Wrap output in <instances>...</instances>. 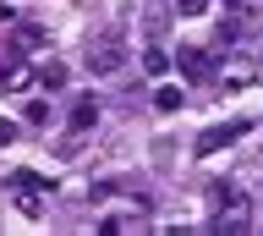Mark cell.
Masks as SVG:
<instances>
[{
	"instance_id": "cell-9",
	"label": "cell",
	"mask_w": 263,
	"mask_h": 236,
	"mask_svg": "<svg viewBox=\"0 0 263 236\" xmlns=\"http://www.w3.org/2000/svg\"><path fill=\"white\" fill-rule=\"evenodd\" d=\"M33 83H39V88H66V66H61V61H44V66L33 71Z\"/></svg>"
},
{
	"instance_id": "cell-1",
	"label": "cell",
	"mask_w": 263,
	"mask_h": 236,
	"mask_svg": "<svg viewBox=\"0 0 263 236\" xmlns=\"http://www.w3.org/2000/svg\"><path fill=\"white\" fill-rule=\"evenodd\" d=\"M209 203H214V225L209 231H219V236L252 231V198H247L241 187H209Z\"/></svg>"
},
{
	"instance_id": "cell-5",
	"label": "cell",
	"mask_w": 263,
	"mask_h": 236,
	"mask_svg": "<svg viewBox=\"0 0 263 236\" xmlns=\"http://www.w3.org/2000/svg\"><path fill=\"white\" fill-rule=\"evenodd\" d=\"M181 71H186V77H197V83H203V77H214V55L203 50V44H181Z\"/></svg>"
},
{
	"instance_id": "cell-15",
	"label": "cell",
	"mask_w": 263,
	"mask_h": 236,
	"mask_svg": "<svg viewBox=\"0 0 263 236\" xmlns=\"http://www.w3.org/2000/svg\"><path fill=\"white\" fill-rule=\"evenodd\" d=\"M16 143V121H0V149H11Z\"/></svg>"
},
{
	"instance_id": "cell-10",
	"label": "cell",
	"mask_w": 263,
	"mask_h": 236,
	"mask_svg": "<svg viewBox=\"0 0 263 236\" xmlns=\"http://www.w3.org/2000/svg\"><path fill=\"white\" fill-rule=\"evenodd\" d=\"M33 50H44V28H16V55H33Z\"/></svg>"
},
{
	"instance_id": "cell-3",
	"label": "cell",
	"mask_w": 263,
	"mask_h": 236,
	"mask_svg": "<svg viewBox=\"0 0 263 236\" xmlns=\"http://www.w3.org/2000/svg\"><path fill=\"white\" fill-rule=\"evenodd\" d=\"M126 66V50H121V39H99L93 50H88V71L93 77H110V71Z\"/></svg>"
},
{
	"instance_id": "cell-13",
	"label": "cell",
	"mask_w": 263,
	"mask_h": 236,
	"mask_svg": "<svg viewBox=\"0 0 263 236\" xmlns=\"http://www.w3.org/2000/svg\"><path fill=\"white\" fill-rule=\"evenodd\" d=\"M209 6H214V0H176V11H181V17H203Z\"/></svg>"
},
{
	"instance_id": "cell-4",
	"label": "cell",
	"mask_w": 263,
	"mask_h": 236,
	"mask_svg": "<svg viewBox=\"0 0 263 236\" xmlns=\"http://www.w3.org/2000/svg\"><path fill=\"white\" fill-rule=\"evenodd\" d=\"M247 132V121H225V126H209V132L197 137V154H203V159H209V154H219V149H230V143H236V137Z\"/></svg>"
},
{
	"instance_id": "cell-2",
	"label": "cell",
	"mask_w": 263,
	"mask_h": 236,
	"mask_svg": "<svg viewBox=\"0 0 263 236\" xmlns=\"http://www.w3.org/2000/svg\"><path fill=\"white\" fill-rule=\"evenodd\" d=\"M6 187H11V203L22 209V214H44V192H49V181L39 176V170H16Z\"/></svg>"
},
{
	"instance_id": "cell-12",
	"label": "cell",
	"mask_w": 263,
	"mask_h": 236,
	"mask_svg": "<svg viewBox=\"0 0 263 236\" xmlns=\"http://www.w3.org/2000/svg\"><path fill=\"white\" fill-rule=\"evenodd\" d=\"M22 121H28V126H44V121H49V104H44V99H28Z\"/></svg>"
},
{
	"instance_id": "cell-8",
	"label": "cell",
	"mask_w": 263,
	"mask_h": 236,
	"mask_svg": "<svg viewBox=\"0 0 263 236\" xmlns=\"http://www.w3.org/2000/svg\"><path fill=\"white\" fill-rule=\"evenodd\" d=\"M93 121H99V99H88V94H82V99L71 104V132H88Z\"/></svg>"
},
{
	"instance_id": "cell-6",
	"label": "cell",
	"mask_w": 263,
	"mask_h": 236,
	"mask_svg": "<svg viewBox=\"0 0 263 236\" xmlns=\"http://www.w3.org/2000/svg\"><path fill=\"white\" fill-rule=\"evenodd\" d=\"M143 214H148V203L137 198L132 209H115V214H104V220H99V231H104V236H115V231H137V220H143Z\"/></svg>"
},
{
	"instance_id": "cell-7",
	"label": "cell",
	"mask_w": 263,
	"mask_h": 236,
	"mask_svg": "<svg viewBox=\"0 0 263 236\" xmlns=\"http://www.w3.org/2000/svg\"><path fill=\"white\" fill-rule=\"evenodd\" d=\"M28 83H33L28 61H6V66H0V94H22Z\"/></svg>"
},
{
	"instance_id": "cell-14",
	"label": "cell",
	"mask_w": 263,
	"mask_h": 236,
	"mask_svg": "<svg viewBox=\"0 0 263 236\" xmlns=\"http://www.w3.org/2000/svg\"><path fill=\"white\" fill-rule=\"evenodd\" d=\"M143 66H148V71H154V77H159V71H164V66H170V55H164V50H148V55H143Z\"/></svg>"
},
{
	"instance_id": "cell-11",
	"label": "cell",
	"mask_w": 263,
	"mask_h": 236,
	"mask_svg": "<svg viewBox=\"0 0 263 236\" xmlns=\"http://www.w3.org/2000/svg\"><path fill=\"white\" fill-rule=\"evenodd\" d=\"M154 110H164V116H170V110H181V88H154Z\"/></svg>"
}]
</instances>
